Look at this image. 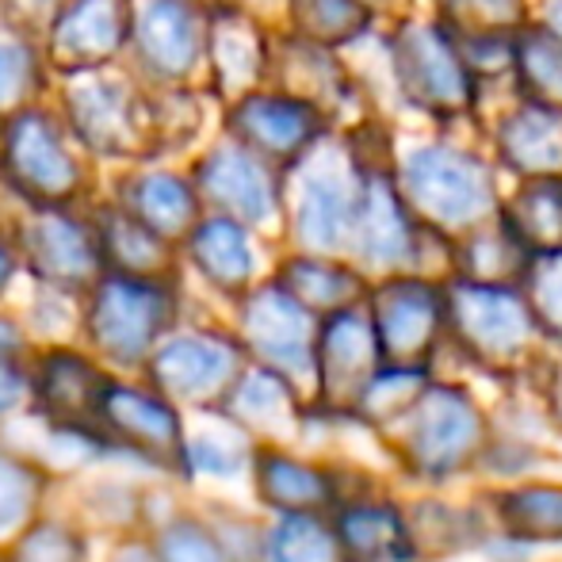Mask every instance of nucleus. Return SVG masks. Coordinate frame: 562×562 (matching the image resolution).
I'll return each mask as SVG.
<instances>
[{"label":"nucleus","instance_id":"obj_1","mask_svg":"<svg viewBox=\"0 0 562 562\" xmlns=\"http://www.w3.org/2000/svg\"><path fill=\"white\" fill-rule=\"evenodd\" d=\"M394 184L417 223L440 229V234L474 229L497 211L490 165L451 142L409 146L394 172Z\"/></svg>","mask_w":562,"mask_h":562},{"label":"nucleus","instance_id":"obj_2","mask_svg":"<svg viewBox=\"0 0 562 562\" xmlns=\"http://www.w3.org/2000/svg\"><path fill=\"white\" fill-rule=\"evenodd\" d=\"M391 422L402 429V456L432 482L459 474L486 448V417L463 386L425 383Z\"/></svg>","mask_w":562,"mask_h":562},{"label":"nucleus","instance_id":"obj_3","mask_svg":"<svg viewBox=\"0 0 562 562\" xmlns=\"http://www.w3.org/2000/svg\"><path fill=\"white\" fill-rule=\"evenodd\" d=\"M66 97V123L77 138L85 142V149L100 157H134L146 161V154L161 149V100H149L142 92H134L119 77H100V69L89 74H69Z\"/></svg>","mask_w":562,"mask_h":562},{"label":"nucleus","instance_id":"obj_4","mask_svg":"<svg viewBox=\"0 0 562 562\" xmlns=\"http://www.w3.org/2000/svg\"><path fill=\"white\" fill-rule=\"evenodd\" d=\"M0 177L35 207H66L81 195L85 169L66 142V126L43 108H15L0 123Z\"/></svg>","mask_w":562,"mask_h":562},{"label":"nucleus","instance_id":"obj_5","mask_svg":"<svg viewBox=\"0 0 562 562\" xmlns=\"http://www.w3.org/2000/svg\"><path fill=\"white\" fill-rule=\"evenodd\" d=\"M440 291H445V326L479 360H517L536 345L543 329L532 303L509 283H482L456 276Z\"/></svg>","mask_w":562,"mask_h":562},{"label":"nucleus","instance_id":"obj_6","mask_svg":"<svg viewBox=\"0 0 562 562\" xmlns=\"http://www.w3.org/2000/svg\"><path fill=\"white\" fill-rule=\"evenodd\" d=\"M391 66L402 97L422 112L451 119L471 112L479 77L467 69L445 23H402L391 38Z\"/></svg>","mask_w":562,"mask_h":562},{"label":"nucleus","instance_id":"obj_7","mask_svg":"<svg viewBox=\"0 0 562 562\" xmlns=\"http://www.w3.org/2000/svg\"><path fill=\"white\" fill-rule=\"evenodd\" d=\"M172 311H177V299L165 288V280L112 272L92 288V345L115 363H138L172 326Z\"/></svg>","mask_w":562,"mask_h":562},{"label":"nucleus","instance_id":"obj_8","mask_svg":"<svg viewBox=\"0 0 562 562\" xmlns=\"http://www.w3.org/2000/svg\"><path fill=\"white\" fill-rule=\"evenodd\" d=\"M229 138L241 142L268 165H299L329 131V115L318 104L291 92L249 89L226 115Z\"/></svg>","mask_w":562,"mask_h":562},{"label":"nucleus","instance_id":"obj_9","mask_svg":"<svg viewBox=\"0 0 562 562\" xmlns=\"http://www.w3.org/2000/svg\"><path fill=\"white\" fill-rule=\"evenodd\" d=\"M371 329L391 368H417L445 329V291L422 276H394L371 295Z\"/></svg>","mask_w":562,"mask_h":562},{"label":"nucleus","instance_id":"obj_10","mask_svg":"<svg viewBox=\"0 0 562 562\" xmlns=\"http://www.w3.org/2000/svg\"><path fill=\"white\" fill-rule=\"evenodd\" d=\"M303 184L295 200V237L306 252L334 257L348 249V229H352L356 200H360L363 165L348 154L329 157H303Z\"/></svg>","mask_w":562,"mask_h":562},{"label":"nucleus","instance_id":"obj_11","mask_svg":"<svg viewBox=\"0 0 562 562\" xmlns=\"http://www.w3.org/2000/svg\"><path fill=\"white\" fill-rule=\"evenodd\" d=\"M422 229L414 211L406 207L398 184L386 169H363L360 200H356L352 229H348V249L379 272L417 265L422 252Z\"/></svg>","mask_w":562,"mask_h":562},{"label":"nucleus","instance_id":"obj_12","mask_svg":"<svg viewBox=\"0 0 562 562\" xmlns=\"http://www.w3.org/2000/svg\"><path fill=\"white\" fill-rule=\"evenodd\" d=\"M195 192L200 200H211L218 215L234 218L241 226H268L280 215V180L276 165L245 149L229 138L226 146H215L195 165Z\"/></svg>","mask_w":562,"mask_h":562},{"label":"nucleus","instance_id":"obj_13","mask_svg":"<svg viewBox=\"0 0 562 562\" xmlns=\"http://www.w3.org/2000/svg\"><path fill=\"white\" fill-rule=\"evenodd\" d=\"M314 318L318 314L291 299L280 283H268L245 299L241 337L265 360V368H276L291 379L314 375V334H318Z\"/></svg>","mask_w":562,"mask_h":562},{"label":"nucleus","instance_id":"obj_14","mask_svg":"<svg viewBox=\"0 0 562 562\" xmlns=\"http://www.w3.org/2000/svg\"><path fill=\"white\" fill-rule=\"evenodd\" d=\"M131 43L157 81H184L207 54V23L192 0H142L131 8Z\"/></svg>","mask_w":562,"mask_h":562},{"label":"nucleus","instance_id":"obj_15","mask_svg":"<svg viewBox=\"0 0 562 562\" xmlns=\"http://www.w3.org/2000/svg\"><path fill=\"white\" fill-rule=\"evenodd\" d=\"M379 368H383V356L371 329V314L363 306H340L322 318L314 334V375L329 402L356 406Z\"/></svg>","mask_w":562,"mask_h":562},{"label":"nucleus","instance_id":"obj_16","mask_svg":"<svg viewBox=\"0 0 562 562\" xmlns=\"http://www.w3.org/2000/svg\"><path fill=\"white\" fill-rule=\"evenodd\" d=\"M131 43V0H69L54 12L46 50L61 74L104 69Z\"/></svg>","mask_w":562,"mask_h":562},{"label":"nucleus","instance_id":"obj_17","mask_svg":"<svg viewBox=\"0 0 562 562\" xmlns=\"http://www.w3.org/2000/svg\"><path fill=\"white\" fill-rule=\"evenodd\" d=\"M23 252L31 272L54 288H89L104 268L97 226L69 215L66 207H38L31 215L23 226Z\"/></svg>","mask_w":562,"mask_h":562},{"label":"nucleus","instance_id":"obj_18","mask_svg":"<svg viewBox=\"0 0 562 562\" xmlns=\"http://www.w3.org/2000/svg\"><path fill=\"white\" fill-rule=\"evenodd\" d=\"M157 391L177 398H211L237 379V345L215 334H184L149 352Z\"/></svg>","mask_w":562,"mask_h":562},{"label":"nucleus","instance_id":"obj_19","mask_svg":"<svg viewBox=\"0 0 562 562\" xmlns=\"http://www.w3.org/2000/svg\"><path fill=\"white\" fill-rule=\"evenodd\" d=\"M97 417L119 440H126V445H134L138 451H149L161 463L165 459H177L184 451L177 414L157 394H146L138 386L104 383L97 402Z\"/></svg>","mask_w":562,"mask_h":562},{"label":"nucleus","instance_id":"obj_20","mask_svg":"<svg viewBox=\"0 0 562 562\" xmlns=\"http://www.w3.org/2000/svg\"><path fill=\"white\" fill-rule=\"evenodd\" d=\"M207 50L215 61V85L226 100H237L268 74V38L241 8H218L207 23Z\"/></svg>","mask_w":562,"mask_h":562},{"label":"nucleus","instance_id":"obj_21","mask_svg":"<svg viewBox=\"0 0 562 562\" xmlns=\"http://www.w3.org/2000/svg\"><path fill=\"white\" fill-rule=\"evenodd\" d=\"M497 154L520 177H562V112L517 104L497 126Z\"/></svg>","mask_w":562,"mask_h":562},{"label":"nucleus","instance_id":"obj_22","mask_svg":"<svg viewBox=\"0 0 562 562\" xmlns=\"http://www.w3.org/2000/svg\"><path fill=\"white\" fill-rule=\"evenodd\" d=\"M337 562H402L417 555L409 525L398 509L375 502L348 505L334 520Z\"/></svg>","mask_w":562,"mask_h":562},{"label":"nucleus","instance_id":"obj_23","mask_svg":"<svg viewBox=\"0 0 562 562\" xmlns=\"http://www.w3.org/2000/svg\"><path fill=\"white\" fill-rule=\"evenodd\" d=\"M119 207H126L165 241L188 237V229L200 223V192L192 180L177 172H142V177L123 180Z\"/></svg>","mask_w":562,"mask_h":562},{"label":"nucleus","instance_id":"obj_24","mask_svg":"<svg viewBox=\"0 0 562 562\" xmlns=\"http://www.w3.org/2000/svg\"><path fill=\"white\" fill-rule=\"evenodd\" d=\"M188 252H192V265L229 295L245 291L252 283V276H257V252H252L249 241V226L234 223L226 215L200 218L188 229Z\"/></svg>","mask_w":562,"mask_h":562},{"label":"nucleus","instance_id":"obj_25","mask_svg":"<svg viewBox=\"0 0 562 562\" xmlns=\"http://www.w3.org/2000/svg\"><path fill=\"white\" fill-rule=\"evenodd\" d=\"M100 241V257L104 268L123 276H146V280H161V272H169L172 249L161 234H154L146 223L131 215L126 207H100V215L92 218Z\"/></svg>","mask_w":562,"mask_h":562},{"label":"nucleus","instance_id":"obj_26","mask_svg":"<svg viewBox=\"0 0 562 562\" xmlns=\"http://www.w3.org/2000/svg\"><path fill=\"white\" fill-rule=\"evenodd\" d=\"M276 283H280L291 299H299L311 314H322V318L363 299L360 272H352V268L337 265V260H329V257H318V252L291 257L288 265L280 268Z\"/></svg>","mask_w":562,"mask_h":562},{"label":"nucleus","instance_id":"obj_27","mask_svg":"<svg viewBox=\"0 0 562 562\" xmlns=\"http://www.w3.org/2000/svg\"><path fill=\"white\" fill-rule=\"evenodd\" d=\"M35 391L54 417L77 422V417H97L104 375H100L89 360H81L77 352H50L38 363Z\"/></svg>","mask_w":562,"mask_h":562},{"label":"nucleus","instance_id":"obj_28","mask_svg":"<svg viewBox=\"0 0 562 562\" xmlns=\"http://www.w3.org/2000/svg\"><path fill=\"white\" fill-rule=\"evenodd\" d=\"M257 490L260 502H268L280 513H318L334 497L326 471L303 463V459L280 456V451L257 456Z\"/></svg>","mask_w":562,"mask_h":562},{"label":"nucleus","instance_id":"obj_29","mask_svg":"<svg viewBox=\"0 0 562 562\" xmlns=\"http://www.w3.org/2000/svg\"><path fill=\"white\" fill-rule=\"evenodd\" d=\"M494 513L505 536L520 543H562V486L528 482L494 497Z\"/></svg>","mask_w":562,"mask_h":562},{"label":"nucleus","instance_id":"obj_30","mask_svg":"<svg viewBox=\"0 0 562 562\" xmlns=\"http://www.w3.org/2000/svg\"><path fill=\"white\" fill-rule=\"evenodd\" d=\"M513 74L525 100L562 112V38L543 27H520L513 35Z\"/></svg>","mask_w":562,"mask_h":562},{"label":"nucleus","instance_id":"obj_31","mask_svg":"<svg viewBox=\"0 0 562 562\" xmlns=\"http://www.w3.org/2000/svg\"><path fill=\"white\" fill-rule=\"evenodd\" d=\"M502 218L532 252L562 249V177H528Z\"/></svg>","mask_w":562,"mask_h":562},{"label":"nucleus","instance_id":"obj_32","mask_svg":"<svg viewBox=\"0 0 562 562\" xmlns=\"http://www.w3.org/2000/svg\"><path fill=\"white\" fill-rule=\"evenodd\" d=\"M288 12L295 35L326 46V50L356 43L360 35H368L371 20H375V8L363 0H288Z\"/></svg>","mask_w":562,"mask_h":562},{"label":"nucleus","instance_id":"obj_33","mask_svg":"<svg viewBox=\"0 0 562 562\" xmlns=\"http://www.w3.org/2000/svg\"><path fill=\"white\" fill-rule=\"evenodd\" d=\"M532 249L513 234V226L505 218H497L494 229H474L467 249L459 252V276L482 283H509L525 280Z\"/></svg>","mask_w":562,"mask_h":562},{"label":"nucleus","instance_id":"obj_34","mask_svg":"<svg viewBox=\"0 0 562 562\" xmlns=\"http://www.w3.org/2000/svg\"><path fill=\"white\" fill-rule=\"evenodd\" d=\"M229 391V414L252 429H283L291 422V386L276 368L245 371Z\"/></svg>","mask_w":562,"mask_h":562},{"label":"nucleus","instance_id":"obj_35","mask_svg":"<svg viewBox=\"0 0 562 562\" xmlns=\"http://www.w3.org/2000/svg\"><path fill=\"white\" fill-rule=\"evenodd\" d=\"M268 562H337L334 528L322 525L314 513H283L265 543Z\"/></svg>","mask_w":562,"mask_h":562},{"label":"nucleus","instance_id":"obj_36","mask_svg":"<svg viewBox=\"0 0 562 562\" xmlns=\"http://www.w3.org/2000/svg\"><path fill=\"white\" fill-rule=\"evenodd\" d=\"M440 23L451 35H517L528 12L520 0H440Z\"/></svg>","mask_w":562,"mask_h":562},{"label":"nucleus","instance_id":"obj_37","mask_svg":"<svg viewBox=\"0 0 562 562\" xmlns=\"http://www.w3.org/2000/svg\"><path fill=\"white\" fill-rule=\"evenodd\" d=\"M154 562H226V548L200 520L180 517L169 528H161Z\"/></svg>","mask_w":562,"mask_h":562},{"label":"nucleus","instance_id":"obj_38","mask_svg":"<svg viewBox=\"0 0 562 562\" xmlns=\"http://www.w3.org/2000/svg\"><path fill=\"white\" fill-rule=\"evenodd\" d=\"M38 502V474L23 459L0 451V536L20 528Z\"/></svg>","mask_w":562,"mask_h":562},{"label":"nucleus","instance_id":"obj_39","mask_svg":"<svg viewBox=\"0 0 562 562\" xmlns=\"http://www.w3.org/2000/svg\"><path fill=\"white\" fill-rule=\"evenodd\" d=\"M525 280H528V303H532L540 326L562 334V249L532 252Z\"/></svg>","mask_w":562,"mask_h":562},{"label":"nucleus","instance_id":"obj_40","mask_svg":"<svg viewBox=\"0 0 562 562\" xmlns=\"http://www.w3.org/2000/svg\"><path fill=\"white\" fill-rule=\"evenodd\" d=\"M38 89V54L20 38H0V112H15Z\"/></svg>","mask_w":562,"mask_h":562},{"label":"nucleus","instance_id":"obj_41","mask_svg":"<svg viewBox=\"0 0 562 562\" xmlns=\"http://www.w3.org/2000/svg\"><path fill=\"white\" fill-rule=\"evenodd\" d=\"M180 456H184V463L192 467V471L218 474V479H226V474H237L245 467V459H249L237 440L215 437V432H200V437H192Z\"/></svg>","mask_w":562,"mask_h":562},{"label":"nucleus","instance_id":"obj_42","mask_svg":"<svg viewBox=\"0 0 562 562\" xmlns=\"http://www.w3.org/2000/svg\"><path fill=\"white\" fill-rule=\"evenodd\" d=\"M12 562H81V543L61 525H35L15 543Z\"/></svg>","mask_w":562,"mask_h":562},{"label":"nucleus","instance_id":"obj_43","mask_svg":"<svg viewBox=\"0 0 562 562\" xmlns=\"http://www.w3.org/2000/svg\"><path fill=\"white\" fill-rule=\"evenodd\" d=\"M20 394H23V379H20V371L12 368V360H8L4 352H0V414H8V409L20 402Z\"/></svg>","mask_w":562,"mask_h":562},{"label":"nucleus","instance_id":"obj_44","mask_svg":"<svg viewBox=\"0 0 562 562\" xmlns=\"http://www.w3.org/2000/svg\"><path fill=\"white\" fill-rule=\"evenodd\" d=\"M543 23L562 38V0H543Z\"/></svg>","mask_w":562,"mask_h":562},{"label":"nucleus","instance_id":"obj_45","mask_svg":"<svg viewBox=\"0 0 562 562\" xmlns=\"http://www.w3.org/2000/svg\"><path fill=\"white\" fill-rule=\"evenodd\" d=\"M15 272V252L8 249V245H0V291L8 288V280H12Z\"/></svg>","mask_w":562,"mask_h":562},{"label":"nucleus","instance_id":"obj_46","mask_svg":"<svg viewBox=\"0 0 562 562\" xmlns=\"http://www.w3.org/2000/svg\"><path fill=\"white\" fill-rule=\"evenodd\" d=\"M119 562H154L146 555V551H123V555H119Z\"/></svg>","mask_w":562,"mask_h":562},{"label":"nucleus","instance_id":"obj_47","mask_svg":"<svg viewBox=\"0 0 562 562\" xmlns=\"http://www.w3.org/2000/svg\"><path fill=\"white\" fill-rule=\"evenodd\" d=\"M363 4H391V0H363Z\"/></svg>","mask_w":562,"mask_h":562}]
</instances>
